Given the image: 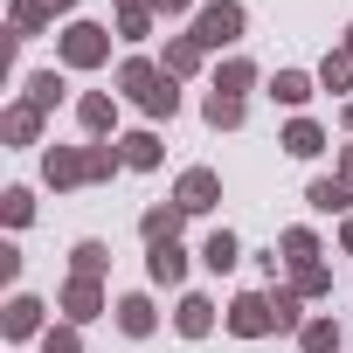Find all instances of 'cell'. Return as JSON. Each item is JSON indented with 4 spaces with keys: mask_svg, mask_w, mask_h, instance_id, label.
Masks as SVG:
<instances>
[{
    "mask_svg": "<svg viewBox=\"0 0 353 353\" xmlns=\"http://www.w3.org/2000/svg\"><path fill=\"white\" fill-rule=\"evenodd\" d=\"M42 8H49V14H63V8H77V0H42Z\"/></svg>",
    "mask_w": 353,
    "mask_h": 353,
    "instance_id": "33",
    "label": "cell"
},
{
    "mask_svg": "<svg viewBox=\"0 0 353 353\" xmlns=\"http://www.w3.org/2000/svg\"><path fill=\"white\" fill-rule=\"evenodd\" d=\"M215 194H222V181L208 166H194V173H181V208L188 215H201V208H215Z\"/></svg>",
    "mask_w": 353,
    "mask_h": 353,
    "instance_id": "5",
    "label": "cell"
},
{
    "mask_svg": "<svg viewBox=\"0 0 353 353\" xmlns=\"http://www.w3.org/2000/svg\"><path fill=\"white\" fill-rule=\"evenodd\" d=\"M291 284H298V291H325V284H332V277H325V270H319V263H305V270H298V277H291Z\"/></svg>",
    "mask_w": 353,
    "mask_h": 353,
    "instance_id": "29",
    "label": "cell"
},
{
    "mask_svg": "<svg viewBox=\"0 0 353 353\" xmlns=\"http://www.w3.org/2000/svg\"><path fill=\"white\" fill-rule=\"evenodd\" d=\"M118 325H125L132 339H145V332H152V305H145V298H125V305H118Z\"/></svg>",
    "mask_w": 353,
    "mask_h": 353,
    "instance_id": "16",
    "label": "cell"
},
{
    "mask_svg": "<svg viewBox=\"0 0 353 353\" xmlns=\"http://www.w3.org/2000/svg\"><path fill=\"white\" fill-rule=\"evenodd\" d=\"M181 215H188L181 201H173V208H152V215H145V243H173V236H181Z\"/></svg>",
    "mask_w": 353,
    "mask_h": 353,
    "instance_id": "9",
    "label": "cell"
},
{
    "mask_svg": "<svg viewBox=\"0 0 353 353\" xmlns=\"http://www.w3.org/2000/svg\"><path fill=\"white\" fill-rule=\"evenodd\" d=\"M28 215H35V201H28V194L14 188V194H8V222H28Z\"/></svg>",
    "mask_w": 353,
    "mask_h": 353,
    "instance_id": "30",
    "label": "cell"
},
{
    "mask_svg": "<svg viewBox=\"0 0 353 353\" xmlns=\"http://www.w3.org/2000/svg\"><path fill=\"white\" fill-rule=\"evenodd\" d=\"M42 166H49V181H56V188H70V181H90V152H49Z\"/></svg>",
    "mask_w": 353,
    "mask_h": 353,
    "instance_id": "6",
    "label": "cell"
},
{
    "mask_svg": "<svg viewBox=\"0 0 353 353\" xmlns=\"http://www.w3.org/2000/svg\"><path fill=\"white\" fill-rule=\"evenodd\" d=\"M236 256H243V250H236V236H229V229H215V236H208V250H201V263H208V270H236Z\"/></svg>",
    "mask_w": 353,
    "mask_h": 353,
    "instance_id": "11",
    "label": "cell"
},
{
    "mask_svg": "<svg viewBox=\"0 0 353 353\" xmlns=\"http://www.w3.org/2000/svg\"><path fill=\"white\" fill-rule=\"evenodd\" d=\"M346 188H353V152H346Z\"/></svg>",
    "mask_w": 353,
    "mask_h": 353,
    "instance_id": "34",
    "label": "cell"
},
{
    "mask_svg": "<svg viewBox=\"0 0 353 353\" xmlns=\"http://www.w3.org/2000/svg\"><path fill=\"white\" fill-rule=\"evenodd\" d=\"M42 14H49L42 0H14V35H35V28H42Z\"/></svg>",
    "mask_w": 353,
    "mask_h": 353,
    "instance_id": "25",
    "label": "cell"
},
{
    "mask_svg": "<svg viewBox=\"0 0 353 353\" xmlns=\"http://www.w3.org/2000/svg\"><path fill=\"white\" fill-rule=\"evenodd\" d=\"M194 42H201V49L243 42V8H236V0H215V8H201V21H194Z\"/></svg>",
    "mask_w": 353,
    "mask_h": 353,
    "instance_id": "2",
    "label": "cell"
},
{
    "mask_svg": "<svg viewBox=\"0 0 353 353\" xmlns=\"http://www.w3.org/2000/svg\"><path fill=\"white\" fill-rule=\"evenodd\" d=\"M201 63V42H166V77H188Z\"/></svg>",
    "mask_w": 353,
    "mask_h": 353,
    "instance_id": "21",
    "label": "cell"
},
{
    "mask_svg": "<svg viewBox=\"0 0 353 353\" xmlns=\"http://www.w3.org/2000/svg\"><path fill=\"white\" fill-rule=\"evenodd\" d=\"M83 125L90 132H111V97H83Z\"/></svg>",
    "mask_w": 353,
    "mask_h": 353,
    "instance_id": "27",
    "label": "cell"
},
{
    "mask_svg": "<svg viewBox=\"0 0 353 353\" xmlns=\"http://www.w3.org/2000/svg\"><path fill=\"white\" fill-rule=\"evenodd\" d=\"M49 353H83V346H77V332H49Z\"/></svg>",
    "mask_w": 353,
    "mask_h": 353,
    "instance_id": "31",
    "label": "cell"
},
{
    "mask_svg": "<svg viewBox=\"0 0 353 353\" xmlns=\"http://www.w3.org/2000/svg\"><path fill=\"white\" fill-rule=\"evenodd\" d=\"M208 125H222V132L243 125V97H222V90H215V97H208Z\"/></svg>",
    "mask_w": 353,
    "mask_h": 353,
    "instance_id": "23",
    "label": "cell"
},
{
    "mask_svg": "<svg viewBox=\"0 0 353 353\" xmlns=\"http://www.w3.org/2000/svg\"><path fill=\"white\" fill-rule=\"evenodd\" d=\"M346 201H353V194H346V181H312V208H319V215H339Z\"/></svg>",
    "mask_w": 353,
    "mask_h": 353,
    "instance_id": "14",
    "label": "cell"
},
{
    "mask_svg": "<svg viewBox=\"0 0 353 353\" xmlns=\"http://www.w3.org/2000/svg\"><path fill=\"white\" fill-rule=\"evenodd\" d=\"M284 256H291V263H298V270H305V263H312V256H319V243H312V236H305V229H291V236H284Z\"/></svg>",
    "mask_w": 353,
    "mask_h": 353,
    "instance_id": "26",
    "label": "cell"
},
{
    "mask_svg": "<svg viewBox=\"0 0 353 353\" xmlns=\"http://www.w3.org/2000/svg\"><path fill=\"white\" fill-rule=\"evenodd\" d=\"M35 132H42V111H35V104H21V111H8V139H14V145H28Z\"/></svg>",
    "mask_w": 353,
    "mask_h": 353,
    "instance_id": "19",
    "label": "cell"
},
{
    "mask_svg": "<svg viewBox=\"0 0 353 353\" xmlns=\"http://www.w3.org/2000/svg\"><path fill=\"white\" fill-rule=\"evenodd\" d=\"M152 8H159V14H181V8H188V0H152Z\"/></svg>",
    "mask_w": 353,
    "mask_h": 353,
    "instance_id": "32",
    "label": "cell"
},
{
    "mask_svg": "<svg viewBox=\"0 0 353 353\" xmlns=\"http://www.w3.org/2000/svg\"><path fill=\"white\" fill-rule=\"evenodd\" d=\"M56 97H63V77H56V70H42V77H28V104H35V111H49Z\"/></svg>",
    "mask_w": 353,
    "mask_h": 353,
    "instance_id": "18",
    "label": "cell"
},
{
    "mask_svg": "<svg viewBox=\"0 0 353 353\" xmlns=\"http://www.w3.org/2000/svg\"><path fill=\"white\" fill-rule=\"evenodd\" d=\"M97 305H104V298H97V277H77V284L63 291V312H70V319H97Z\"/></svg>",
    "mask_w": 353,
    "mask_h": 353,
    "instance_id": "7",
    "label": "cell"
},
{
    "mask_svg": "<svg viewBox=\"0 0 353 353\" xmlns=\"http://www.w3.org/2000/svg\"><path fill=\"white\" fill-rule=\"evenodd\" d=\"M125 90L152 111V118H173V104H181V90H173V77H159L152 63H125Z\"/></svg>",
    "mask_w": 353,
    "mask_h": 353,
    "instance_id": "1",
    "label": "cell"
},
{
    "mask_svg": "<svg viewBox=\"0 0 353 353\" xmlns=\"http://www.w3.org/2000/svg\"><path fill=\"white\" fill-rule=\"evenodd\" d=\"M346 250H353V222H346Z\"/></svg>",
    "mask_w": 353,
    "mask_h": 353,
    "instance_id": "35",
    "label": "cell"
},
{
    "mask_svg": "<svg viewBox=\"0 0 353 353\" xmlns=\"http://www.w3.org/2000/svg\"><path fill=\"white\" fill-rule=\"evenodd\" d=\"M346 125H353V104H346Z\"/></svg>",
    "mask_w": 353,
    "mask_h": 353,
    "instance_id": "36",
    "label": "cell"
},
{
    "mask_svg": "<svg viewBox=\"0 0 353 353\" xmlns=\"http://www.w3.org/2000/svg\"><path fill=\"white\" fill-rule=\"evenodd\" d=\"M152 277H159V284H181V277H188L181 243H152Z\"/></svg>",
    "mask_w": 353,
    "mask_h": 353,
    "instance_id": "8",
    "label": "cell"
},
{
    "mask_svg": "<svg viewBox=\"0 0 353 353\" xmlns=\"http://www.w3.org/2000/svg\"><path fill=\"white\" fill-rule=\"evenodd\" d=\"M104 49H111V42H104V28H90V21H77V28L63 35V56H70L77 70H90V63H104Z\"/></svg>",
    "mask_w": 353,
    "mask_h": 353,
    "instance_id": "4",
    "label": "cell"
},
{
    "mask_svg": "<svg viewBox=\"0 0 353 353\" xmlns=\"http://www.w3.org/2000/svg\"><path fill=\"white\" fill-rule=\"evenodd\" d=\"M270 97H277V104H305V97H312V77H298V70H277V77H270Z\"/></svg>",
    "mask_w": 353,
    "mask_h": 353,
    "instance_id": "10",
    "label": "cell"
},
{
    "mask_svg": "<svg viewBox=\"0 0 353 353\" xmlns=\"http://www.w3.org/2000/svg\"><path fill=\"white\" fill-rule=\"evenodd\" d=\"M35 325H42V305H35V298H14V305H8V332H14V339H28Z\"/></svg>",
    "mask_w": 353,
    "mask_h": 353,
    "instance_id": "15",
    "label": "cell"
},
{
    "mask_svg": "<svg viewBox=\"0 0 353 353\" xmlns=\"http://www.w3.org/2000/svg\"><path fill=\"white\" fill-rule=\"evenodd\" d=\"M208 325H215V305H208V298H181V332H188V339H201Z\"/></svg>",
    "mask_w": 353,
    "mask_h": 353,
    "instance_id": "12",
    "label": "cell"
},
{
    "mask_svg": "<svg viewBox=\"0 0 353 353\" xmlns=\"http://www.w3.org/2000/svg\"><path fill=\"white\" fill-rule=\"evenodd\" d=\"M319 145H325V139H319V125H312V118H298V125L284 132V152H298V159H312Z\"/></svg>",
    "mask_w": 353,
    "mask_h": 353,
    "instance_id": "13",
    "label": "cell"
},
{
    "mask_svg": "<svg viewBox=\"0 0 353 353\" xmlns=\"http://www.w3.org/2000/svg\"><path fill=\"white\" fill-rule=\"evenodd\" d=\"M250 83H256V70H250V63H229V70L215 77V90H222V97H243Z\"/></svg>",
    "mask_w": 353,
    "mask_h": 353,
    "instance_id": "22",
    "label": "cell"
},
{
    "mask_svg": "<svg viewBox=\"0 0 353 353\" xmlns=\"http://www.w3.org/2000/svg\"><path fill=\"white\" fill-rule=\"evenodd\" d=\"M298 339H305V353H339V325H332V319H312Z\"/></svg>",
    "mask_w": 353,
    "mask_h": 353,
    "instance_id": "17",
    "label": "cell"
},
{
    "mask_svg": "<svg viewBox=\"0 0 353 353\" xmlns=\"http://www.w3.org/2000/svg\"><path fill=\"white\" fill-rule=\"evenodd\" d=\"M104 270V243H77V277H97Z\"/></svg>",
    "mask_w": 353,
    "mask_h": 353,
    "instance_id": "28",
    "label": "cell"
},
{
    "mask_svg": "<svg viewBox=\"0 0 353 353\" xmlns=\"http://www.w3.org/2000/svg\"><path fill=\"white\" fill-rule=\"evenodd\" d=\"M319 83H325V90H346V83H353V49H339V56H325V70H319Z\"/></svg>",
    "mask_w": 353,
    "mask_h": 353,
    "instance_id": "20",
    "label": "cell"
},
{
    "mask_svg": "<svg viewBox=\"0 0 353 353\" xmlns=\"http://www.w3.org/2000/svg\"><path fill=\"white\" fill-rule=\"evenodd\" d=\"M277 325V305L263 298V291H243L236 305H229V332H243V339H256V332H270Z\"/></svg>",
    "mask_w": 353,
    "mask_h": 353,
    "instance_id": "3",
    "label": "cell"
},
{
    "mask_svg": "<svg viewBox=\"0 0 353 353\" xmlns=\"http://www.w3.org/2000/svg\"><path fill=\"white\" fill-rule=\"evenodd\" d=\"M125 159H132V166H159V139H152V132H132V139H125Z\"/></svg>",
    "mask_w": 353,
    "mask_h": 353,
    "instance_id": "24",
    "label": "cell"
}]
</instances>
